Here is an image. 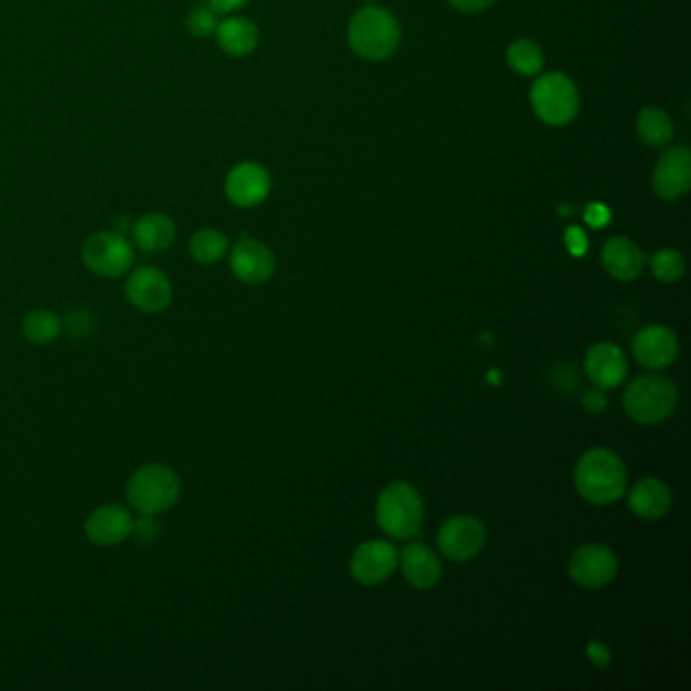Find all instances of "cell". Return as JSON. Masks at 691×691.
<instances>
[{
  "label": "cell",
  "instance_id": "cell-1",
  "mask_svg": "<svg viewBox=\"0 0 691 691\" xmlns=\"http://www.w3.org/2000/svg\"><path fill=\"white\" fill-rule=\"evenodd\" d=\"M574 485L594 505H608L627 491V466L608 449L588 451L576 465Z\"/></svg>",
  "mask_w": 691,
  "mask_h": 691
},
{
  "label": "cell",
  "instance_id": "cell-2",
  "mask_svg": "<svg viewBox=\"0 0 691 691\" xmlns=\"http://www.w3.org/2000/svg\"><path fill=\"white\" fill-rule=\"evenodd\" d=\"M180 493L177 470L161 463L138 466L126 485V499L138 515L159 517L179 503Z\"/></svg>",
  "mask_w": 691,
  "mask_h": 691
},
{
  "label": "cell",
  "instance_id": "cell-3",
  "mask_svg": "<svg viewBox=\"0 0 691 691\" xmlns=\"http://www.w3.org/2000/svg\"><path fill=\"white\" fill-rule=\"evenodd\" d=\"M377 524L393 540H410L424 522L422 497L407 482H393L377 499Z\"/></svg>",
  "mask_w": 691,
  "mask_h": 691
},
{
  "label": "cell",
  "instance_id": "cell-4",
  "mask_svg": "<svg viewBox=\"0 0 691 691\" xmlns=\"http://www.w3.org/2000/svg\"><path fill=\"white\" fill-rule=\"evenodd\" d=\"M349 43L363 60H386L400 43V27L388 11L365 7L351 18Z\"/></svg>",
  "mask_w": 691,
  "mask_h": 691
},
{
  "label": "cell",
  "instance_id": "cell-5",
  "mask_svg": "<svg viewBox=\"0 0 691 691\" xmlns=\"http://www.w3.org/2000/svg\"><path fill=\"white\" fill-rule=\"evenodd\" d=\"M623 404L632 420L659 424L677 407V388L662 376H641L629 384Z\"/></svg>",
  "mask_w": 691,
  "mask_h": 691
},
{
  "label": "cell",
  "instance_id": "cell-6",
  "mask_svg": "<svg viewBox=\"0 0 691 691\" xmlns=\"http://www.w3.org/2000/svg\"><path fill=\"white\" fill-rule=\"evenodd\" d=\"M531 105L545 124L564 126L576 118L580 96L570 77L545 74L531 88Z\"/></svg>",
  "mask_w": 691,
  "mask_h": 691
},
{
  "label": "cell",
  "instance_id": "cell-7",
  "mask_svg": "<svg viewBox=\"0 0 691 691\" xmlns=\"http://www.w3.org/2000/svg\"><path fill=\"white\" fill-rule=\"evenodd\" d=\"M81 260L98 276L121 278L133 268L135 250L118 231H98L84 241Z\"/></svg>",
  "mask_w": 691,
  "mask_h": 691
},
{
  "label": "cell",
  "instance_id": "cell-8",
  "mask_svg": "<svg viewBox=\"0 0 691 691\" xmlns=\"http://www.w3.org/2000/svg\"><path fill=\"white\" fill-rule=\"evenodd\" d=\"M124 294H126V301L130 302L136 311L156 315L171 306L173 285L165 272L154 266H142L128 276Z\"/></svg>",
  "mask_w": 691,
  "mask_h": 691
},
{
  "label": "cell",
  "instance_id": "cell-9",
  "mask_svg": "<svg viewBox=\"0 0 691 691\" xmlns=\"http://www.w3.org/2000/svg\"><path fill=\"white\" fill-rule=\"evenodd\" d=\"M136 515L128 507L118 503H105L96 510H91L86 517L84 531L88 540L102 548L121 545L122 541L133 538L135 531Z\"/></svg>",
  "mask_w": 691,
  "mask_h": 691
},
{
  "label": "cell",
  "instance_id": "cell-10",
  "mask_svg": "<svg viewBox=\"0 0 691 691\" xmlns=\"http://www.w3.org/2000/svg\"><path fill=\"white\" fill-rule=\"evenodd\" d=\"M487 540V529L477 517H452L438 531V548L452 562H466L477 556Z\"/></svg>",
  "mask_w": 691,
  "mask_h": 691
},
{
  "label": "cell",
  "instance_id": "cell-11",
  "mask_svg": "<svg viewBox=\"0 0 691 691\" xmlns=\"http://www.w3.org/2000/svg\"><path fill=\"white\" fill-rule=\"evenodd\" d=\"M618 562L611 548L602 543H588L570 557V576L576 585L602 588L615 580Z\"/></svg>",
  "mask_w": 691,
  "mask_h": 691
},
{
  "label": "cell",
  "instance_id": "cell-12",
  "mask_svg": "<svg viewBox=\"0 0 691 691\" xmlns=\"http://www.w3.org/2000/svg\"><path fill=\"white\" fill-rule=\"evenodd\" d=\"M398 568V552L388 541L361 543L351 557V574L363 587H376Z\"/></svg>",
  "mask_w": 691,
  "mask_h": 691
},
{
  "label": "cell",
  "instance_id": "cell-13",
  "mask_svg": "<svg viewBox=\"0 0 691 691\" xmlns=\"http://www.w3.org/2000/svg\"><path fill=\"white\" fill-rule=\"evenodd\" d=\"M229 266L236 278L246 285H264L276 271V260L268 246L252 238H241L229 256Z\"/></svg>",
  "mask_w": 691,
  "mask_h": 691
},
{
  "label": "cell",
  "instance_id": "cell-14",
  "mask_svg": "<svg viewBox=\"0 0 691 691\" xmlns=\"http://www.w3.org/2000/svg\"><path fill=\"white\" fill-rule=\"evenodd\" d=\"M632 353L646 369H665L677 360L679 341L669 327L651 325L635 335Z\"/></svg>",
  "mask_w": 691,
  "mask_h": 691
},
{
  "label": "cell",
  "instance_id": "cell-15",
  "mask_svg": "<svg viewBox=\"0 0 691 691\" xmlns=\"http://www.w3.org/2000/svg\"><path fill=\"white\" fill-rule=\"evenodd\" d=\"M691 152L688 147H676L663 154L653 173L655 193L663 199H679L690 191Z\"/></svg>",
  "mask_w": 691,
  "mask_h": 691
},
{
  "label": "cell",
  "instance_id": "cell-16",
  "mask_svg": "<svg viewBox=\"0 0 691 691\" xmlns=\"http://www.w3.org/2000/svg\"><path fill=\"white\" fill-rule=\"evenodd\" d=\"M271 193V175L256 163H241L226 180V196L238 208H254Z\"/></svg>",
  "mask_w": 691,
  "mask_h": 691
},
{
  "label": "cell",
  "instance_id": "cell-17",
  "mask_svg": "<svg viewBox=\"0 0 691 691\" xmlns=\"http://www.w3.org/2000/svg\"><path fill=\"white\" fill-rule=\"evenodd\" d=\"M585 367H587L590 381L596 384L601 390L616 388L627 377V357L613 343H599V346L590 347Z\"/></svg>",
  "mask_w": 691,
  "mask_h": 691
},
{
  "label": "cell",
  "instance_id": "cell-18",
  "mask_svg": "<svg viewBox=\"0 0 691 691\" xmlns=\"http://www.w3.org/2000/svg\"><path fill=\"white\" fill-rule=\"evenodd\" d=\"M602 266L616 280H635L645 266V254L629 238H613L602 248Z\"/></svg>",
  "mask_w": 691,
  "mask_h": 691
},
{
  "label": "cell",
  "instance_id": "cell-19",
  "mask_svg": "<svg viewBox=\"0 0 691 691\" xmlns=\"http://www.w3.org/2000/svg\"><path fill=\"white\" fill-rule=\"evenodd\" d=\"M400 564H402V571H404V578L407 582L414 588H420V590L435 587L442 576L440 560L426 543L406 545L402 550Z\"/></svg>",
  "mask_w": 691,
  "mask_h": 691
},
{
  "label": "cell",
  "instance_id": "cell-20",
  "mask_svg": "<svg viewBox=\"0 0 691 691\" xmlns=\"http://www.w3.org/2000/svg\"><path fill=\"white\" fill-rule=\"evenodd\" d=\"M133 236H135L136 246L142 252L156 254V252H163L173 246L177 229H175L173 219L165 213H147L136 222L135 227H133Z\"/></svg>",
  "mask_w": 691,
  "mask_h": 691
},
{
  "label": "cell",
  "instance_id": "cell-21",
  "mask_svg": "<svg viewBox=\"0 0 691 691\" xmlns=\"http://www.w3.org/2000/svg\"><path fill=\"white\" fill-rule=\"evenodd\" d=\"M629 507L637 517L657 519L671 507V491L659 479H643L629 491Z\"/></svg>",
  "mask_w": 691,
  "mask_h": 691
},
{
  "label": "cell",
  "instance_id": "cell-22",
  "mask_svg": "<svg viewBox=\"0 0 691 691\" xmlns=\"http://www.w3.org/2000/svg\"><path fill=\"white\" fill-rule=\"evenodd\" d=\"M217 41L227 55L243 58L257 47V29L254 23L241 16H231L217 25Z\"/></svg>",
  "mask_w": 691,
  "mask_h": 691
},
{
  "label": "cell",
  "instance_id": "cell-23",
  "mask_svg": "<svg viewBox=\"0 0 691 691\" xmlns=\"http://www.w3.org/2000/svg\"><path fill=\"white\" fill-rule=\"evenodd\" d=\"M21 331L33 346H49L60 339L63 332V321L53 311L35 309L23 318Z\"/></svg>",
  "mask_w": 691,
  "mask_h": 691
},
{
  "label": "cell",
  "instance_id": "cell-24",
  "mask_svg": "<svg viewBox=\"0 0 691 691\" xmlns=\"http://www.w3.org/2000/svg\"><path fill=\"white\" fill-rule=\"evenodd\" d=\"M637 133L649 147L663 149L674 138V124L659 108H645L637 118Z\"/></svg>",
  "mask_w": 691,
  "mask_h": 691
},
{
  "label": "cell",
  "instance_id": "cell-25",
  "mask_svg": "<svg viewBox=\"0 0 691 691\" xmlns=\"http://www.w3.org/2000/svg\"><path fill=\"white\" fill-rule=\"evenodd\" d=\"M226 234L217 231V229H201L191 238L189 243V252L199 264H215L227 254Z\"/></svg>",
  "mask_w": 691,
  "mask_h": 691
},
{
  "label": "cell",
  "instance_id": "cell-26",
  "mask_svg": "<svg viewBox=\"0 0 691 691\" xmlns=\"http://www.w3.org/2000/svg\"><path fill=\"white\" fill-rule=\"evenodd\" d=\"M507 61L513 72L522 76H536L543 70V53L540 46L527 39H519L507 49Z\"/></svg>",
  "mask_w": 691,
  "mask_h": 691
},
{
  "label": "cell",
  "instance_id": "cell-27",
  "mask_svg": "<svg viewBox=\"0 0 691 691\" xmlns=\"http://www.w3.org/2000/svg\"><path fill=\"white\" fill-rule=\"evenodd\" d=\"M651 271L662 282H677L686 272V260L676 250H659L651 257Z\"/></svg>",
  "mask_w": 691,
  "mask_h": 691
},
{
  "label": "cell",
  "instance_id": "cell-28",
  "mask_svg": "<svg viewBox=\"0 0 691 691\" xmlns=\"http://www.w3.org/2000/svg\"><path fill=\"white\" fill-rule=\"evenodd\" d=\"M187 27L196 37H210L217 29V13L208 4H199L187 18Z\"/></svg>",
  "mask_w": 691,
  "mask_h": 691
},
{
  "label": "cell",
  "instance_id": "cell-29",
  "mask_svg": "<svg viewBox=\"0 0 691 691\" xmlns=\"http://www.w3.org/2000/svg\"><path fill=\"white\" fill-rule=\"evenodd\" d=\"M133 536H136L142 543H151V541L159 536L156 517H152V515H138V517H136Z\"/></svg>",
  "mask_w": 691,
  "mask_h": 691
},
{
  "label": "cell",
  "instance_id": "cell-30",
  "mask_svg": "<svg viewBox=\"0 0 691 691\" xmlns=\"http://www.w3.org/2000/svg\"><path fill=\"white\" fill-rule=\"evenodd\" d=\"M566 246H568V250H570L574 256H582V254L587 252L588 246L585 231L578 229V227H568V231H566Z\"/></svg>",
  "mask_w": 691,
  "mask_h": 691
},
{
  "label": "cell",
  "instance_id": "cell-31",
  "mask_svg": "<svg viewBox=\"0 0 691 691\" xmlns=\"http://www.w3.org/2000/svg\"><path fill=\"white\" fill-rule=\"evenodd\" d=\"M588 226L604 227L611 222V211L606 210L601 203H590L585 213Z\"/></svg>",
  "mask_w": 691,
  "mask_h": 691
},
{
  "label": "cell",
  "instance_id": "cell-32",
  "mask_svg": "<svg viewBox=\"0 0 691 691\" xmlns=\"http://www.w3.org/2000/svg\"><path fill=\"white\" fill-rule=\"evenodd\" d=\"M582 406L587 407L590 414H601L602 410L606 407V398L601 390L587 391L582 398Z\"/></svg>",
  "mask_w": 691,
  "mask_h": 691
},
{
  "label": "cell",
  "instance_id": "cell-33",
  "mask_svg": "<svg viewBox=\"0 0 691 691\" xmlns=\"http://www.w3.org/2000/svg\"><path fill=\"white\" fill-rule=\"evenodd\" d=\"M454 9L463 11V13H479L489 9L495 0H449Z\"/></svg>",
  "mask_w": 691,
  "mask_h": 691
},
{
  "label": "cell",
  "instance_id": "cell-34",
  "mask_svg": "<svg viewBox=\"0 0 691 691\" xmlns=\"http://www.w3.org/2000/svg\"><path fill=\"white\" fill-rule=\"evenodd\" d=\"M208 2L215 13H231L243 7L248 0H208Z\"/></svg>",
  "mask_w": 691,
  "mask_h": 691
},
{
  "label": "cell",
  "instance_id": "cell-35",
  "mask_svg": "<svg viewBox=\"0 0 691 691\" xmlns=\"http://www.w3.org/2000/svg\"><path fill=\"white\" fill-rule=\"evenodd\" d=\"M588 651H590V655H592V662L604 665V663H608V659H611L608 651H606L601 643H592V645L588 646Z\"/></svg>",
  "mask_w": 691,
  "mask_h": 691
},
{
  "label": "cell",
  "instance_id": "cell-36",
  "mask_svg": "<svg viewBox=\"0 0 691 691\" xmlns=\"http://www.w3.org/2000/svg\"><path fill=\"white\" fill-rule=\"evenodd\" d=\"M367 2H374V0H367Z\"/></svg>",
  "mask_w": 691,
  "mask_h": 691
}]
</instances>
